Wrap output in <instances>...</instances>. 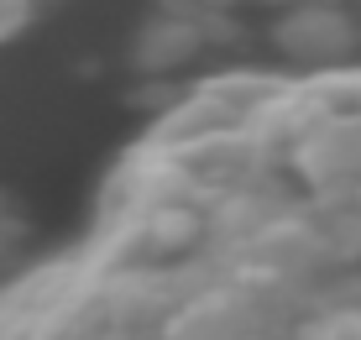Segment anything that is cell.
<instances>
[{
    "label": "cell",
    "mask_w": 361,
    "mask_h": 340,
    "mask_svg": "<svg viewBox=\"0 0 361 340\" xmlns=\"http://www.w3.org/2000/svg\"><path fill=\"white\" fill-rule=\"evenodd\" d=\"M283 53L298 58V63H335L351 53V27H345L335 11H304L283 27Z\"/></svg>",
    "instance_id": "7a4b0ae2"
},
{
    "label": "cell",
    "mask_w": 361,
    "mask_h": 340,
    "mask_svg": "<svg viewBox=\"0 0 361 340\" xmlns=\"http://www.w3.org/2000/svg\"><path fill=\"white\" fill-rule=\"evenodd\" d=\"M16 16H21V0H0V32L16 27Z\"/></svg>",
    "instance_id": "3957f363"
},
{
    "label": "cell",
    "mask_w": 361,
    "mask_h": 340,
    "mask_svg": "<svg viewBox=\"0 0 361 340\" xmlns=\"http://www.w3.org/2000/svg\"><path fill=\"white\" fill-rule=\"evenodd\" d=\"M0 340H361V73L183 99L0 293Z\"/></svg>",
    "instance_id": "6da1fadb"
}]
</instances>
